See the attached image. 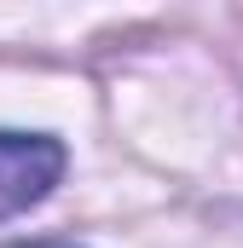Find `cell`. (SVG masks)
<instances>
[{
  "label": "cell",
  "instance_id": "obj_1",
  "mask_svg": "<svg viewBox=\"0 0 243 248\" xmlns=\"http://www.w3.org/2000/svg\"><path fill=\"white\" fill-rule=\"evenodd\" d=\"M64 173V144L47 133H0V219L35 208Z\"/></svg>",
  "mask_w": 243,
  "mask_h": 248
},
{
  "label": "cell",
  "instance_id": "obj_2",
  "mask_svg": "<svg viewBox=\"0 0 243 248\" xmlns=\"http://www.w3.org/2000/svg\"><path fill=\"white\" fill-rule=\"evenodd\" d=\"M35 248H75V243H35Z\"/></svg>",
  "mask_w": 243,
  "mask_h": 248
}]
</instances>
